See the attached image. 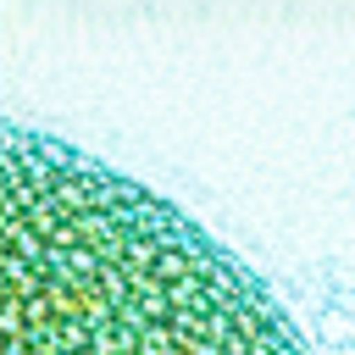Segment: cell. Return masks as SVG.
Instances as JSON below:
<instances>
[{
    "label": "cell",
    "mask_w": 355,
    "mask_h": 355,
    "mask_svg": "<svg viewBox=\"0 0 355 355\" xmlns=\"http://www.w3.org/2000/svg\"><path fill=\"white\" fill-rule=\"evenodd\" d=\"M6 355H311L277 300L178 205L6 128Z\"/></svg>",
    "instance_id": "obj_1"
}]
</instances>
